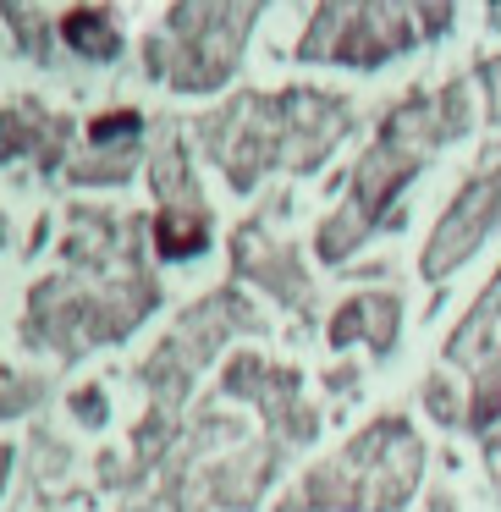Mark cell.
Wrapping results in <instances>:
<instances>
[{
	"label": "cell",
	"instance_id": "obj_1",
	"mask_svg": "<svg viewBox=\"0 0 501 512\" xmlns=\"http://www.w3.org/2000/svg\"><path fill=\"white\" fill-rule=\"evenodd\" d=\"M496 221H501V144L485 155L479 177L457 193L452 210H446V221L435 226V237L424 243V276H446V270H457L490 232H496Z\"/></svg>",
	"mask_w": 501,
	"mask_h": 512
},
{
	"label": "cell",
	"instance_id": "obj_2",
	"mask_svg": "<svg viewBox=\"0 0 501 512\" xmlns=\"http://www.w3.org/2000/svg\"><path fill=\"white\" fill-rule=\"evenodd\" d=\"M485 94H490V122H501V56L485 61Z\"/></svg>",
	"mask_w": 501,
	"mask_h": 512
}]
</instances>
